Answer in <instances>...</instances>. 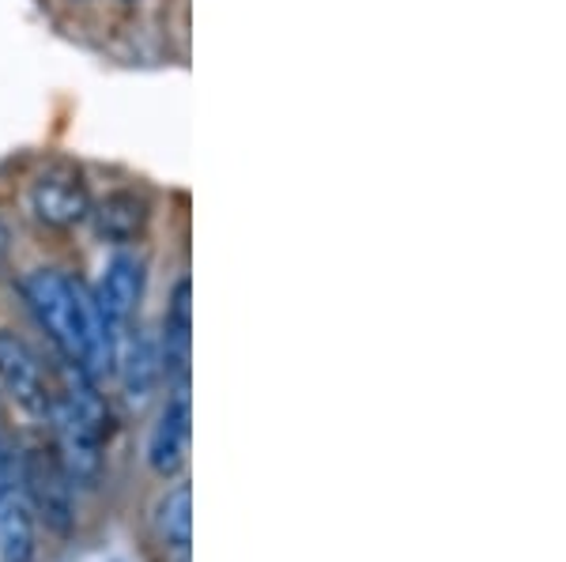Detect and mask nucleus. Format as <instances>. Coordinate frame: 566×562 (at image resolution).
<instances>
[{"instance_id": "f257e3e1", "label": "nucleus", "mask_w": 566, "mask_h": 562, "mask_svg": "<svg viewBox=\"0 0 566 562\" xmlns=\"http://www.w3.org/2000/svg\"><path fill=\"white\" fill-rule=\"evenodd\" d=\"M23 303L31 306L34 321L53 340L65 367L84 370L87 378L114 374V340L84 284L57 268H34L23 279Z\"/></svg>"}, {"instance_id": "f03ea898", "label": "nucleus", "mask_w": 566, "mask_h": 562, "mask_svg": "<svg viewBox=\"0 0 566 562\" xmlns=\"http://www.w3.org/2000/svg\"><path fill=\"white\" fill-rule=\"evenodd\" d=\"M65 393H53L45 420L57 438V460L69 484L91 491V487H98L106 465V404L95 393V378H87L84 370L65 367Z\"/></svg>"}, {"instance_id": "7ed1b4c3", "label": "nucleus", "mask_w": 566, "mask_h": 562, "mask_svg": "<svg viewBox=\"0 0 566 562\" xmlns=\"http://www.w3.org/2000/svg\"><path fill=\"white\" fill-rule=\"evenodd\" d=\"M144 284H148V272H144L140 253L117 250L103 265V276H98L95 291H91V303H95L98 317L106 321L109 340H114V356H117V343L133 332L136 310H140V298H144Z\"/></svg>"}, {"instance_id": "20e7f679", "label": "nucleus", "mask_w": 566, "mask_h": 562, "mask_svg": "<svg viewBox=\"0 0 566 562\" xmlns=\"http://www.w3.org/2000/svg\"><path fill=\"white\" fill-rule=\"evenodd\" d=\"M27 208H31L34 220L42 226H50V231H69V226L84 223L91 212L84 174L72 167H45L42 174L31 181Z\"/></svg>"}, {"instance_id": "39448f33", "label": "nucleus", "mask_w": 566, "mask_h": 562, "mask_svg": "<svg viewBox=\"0 0 566 562\" xmlns=\"http://www.w3.org/2000/svg\"><path fill=\"white\" fill-rule=\"evenodd\" d=\"M114 374L122 382V401L129 412H144L163 385V348L159 337L148 329H133L129 337L117 343Z\"/></svg>"}, {"instance_id": "423d86ee", "label": "nucleus", "mask_w": 566, "mask_h": 562, "mask_svg": "<svg viewBox=\"0 0 566 562\" xmlns=\"http://www.w3.org/2000/svg\"><path fill=\"white\" fill-rule=\"evenodd\" d=\"M193 401H189V382L167 385V401L148 434V468L155 476L170 479L186 468L189 434H193Z\"/></svg>"}, {"instance_id": "0eeeda50", "label": "nucleus", "mask_w": 566, "mask_h": 562, "mask_svg": "<svg viewBox=\"0 0 566 562\" xmlns=\"http://www.w3.org/2000/svg\"><path fill=\"white\" fill-rule=\"evenodd\" d=\"M0 385L27 415H39V420L50 415L53 389L45 382L42 362L31 343L8 329H0Z\"/></svg>"}, {"instance_id": "6e6552de", "label": "nucleus", "mask_w": 566, "mask_h": 562, "mask_svg": "<svg viewBox=\"0 0 566 562\" xmlns=\"http://www.w3.org/2000/svg\"><path fill=\"white\" fill-rule=\"evenodd\" d=\"M20 484L27 487L23 498L31 502L34 513H42L45 524L53 532H69L76 513H72V491L65 468L57 457H45V453H27L20 460Z\"/></svg>"}, {"instance_id": "1a4fd4ad", "label": "nucleus", "mask_w": 566, "mask_h": 562, "mask_svg": "<svg viewBox=\"0 0 566 562\" xmlns=\"http://www.w3.org/2000/svg\"><path fill=\"white\" fill-rule=\"evenodd\" d=\"M159 348H163V382L167 385L189 382V359H193V287H189V276H181L175 291H170Z\"/></svg>"}, {"instance_id": "9d476101", "label": "nucleus", "mask_w": 566, "mask_h": 562, "mask_svg": "<svg viewBox=\"0 0 566 562\" xmlns=\"http://www.w3.org/2000/svg\"><path fill=\"white\" fill-rule=\"evenodd\" d=\"M148 215H151V208L140 193H133V189H117V193H106L98 204H91L87 220H91V226H95L98 238L109 242V246H117V250H125L144 234Z\"/></svg>"}, {"instance_id": "9b49d317", "label": "nucleus", "mask_w": 566, "mask_h": 562, "mask_svg": "<svg viewBox=\"0 0 566 562\" xmlns=\"http://www.w3.org/2000/svg\"><path fill=\"white\" fill-rule=\"evenodd\" d=\"M34 510L20 487H0V562L34 559Z\"/></svg>"}, {"instance_id": "f8f14e48", "label": "nucleus", "mask_w": 566, "mask_h": 562, "mask_svg": "<svg viewBox=\"0 0 566 562\" xmlns=\"http://www.w3.org/2000/svg\"><path fill=\"white\" fill-rule=\"evenodd\" d=\"M155 532L167 548L189 551V543H193V491H189V484L170 487L155 502Z\"/></svg>"}, {"instance_id": "ddd939ff", "label": "nucleus", "mask_w": 566, "mask_h": 562, "mask_svg": "<svg viewBox=\"0 0 566 562\" xmlns=\"http://www.w3.org/2000/svg\"><path fill=\"white\" fill-rule=\"evenodd\" d=\"M20 479V457H15L12 434L4 427V407H0V487H15Z\"/></svg>"}, {"instance_id": "4468645a", "label": "nucleus", "mask_w": 566, "mask_h": 562, "mask_svg": "<svg viewBox=\"0 0 566 562\" xmlns=\"http://www.w3.org/2000/svg\"><path fill=\"white\" fill-rule=\"evenodd\" d=\"M8 253H12V231H8V223H4V215H0V268H4V261H8Z\"/></svg>"}, {"instance_id": "2eb2a0df", "label": "nucleus", "mask_w": 566, "mask_h": 562, "mask_svg": "<svg viewBox=\"0 0 566 562\" xmlns=\"http://www.w3.org/2000/svg\"><path fill=\"white\" fill-rule=\"evenodd\" d=\"M125 4H129V0H125Z\"/></svg>"}]
</instances>
